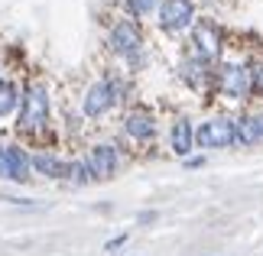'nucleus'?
I'll return each mask as SVG.
<instances>
[{
  "label": "nucleus",
  "mask_w": 263,
  "mask_h": 256,
  "mask_svg": "<svg viewBox=\"0 0 263 256\" xmlns=\"http://www.w3.org/2000/svg\"><path fill=\"white\" fill-rule=\"evenodd\" d=\"M16 140H23L29 149L46 146L49 149V130H52V85L43 71H26L23 75V101L20 114L13 120Z\"/></svg>",
  "instance_id": "f257e3e1"
},
{
  "label": "nucleus",
  "mask_w": 263,
  "mask_h": 256,
  "mask_svg": "<svg viewBox=\"0 0 263 256\" xmlns=\"http://www.w3.org/2000/svg\"><path fill=\"white\" fill-rule=\"evenodd\" d=\"M260 46H237L231 39L224 58L218 65V85H215V101L224 104L247 107L254 104V55Z\"/></svg>",
  "instance_id": "f03ea898"
},
{
  "label": "nucleus",
  "mask_w": 263,
  "mask_h": 256,
  "mask_svg": "<svg viewBox=\"0 0 263 256\" xmlns=\"http://www.w3.org/2000/svg\"><path fill=\"white\" fill-rule=\"evenodd\" d=\"M104 46L107 52L120 62V68L137 75L146 68V23L134 19L130 13L117 10L114 16L104 19Z\"/></svg>",
  "instance_id": "7ed1b4c3"
},
{
  "label": "nucleus",
  "mask_w": 263,
  "mask_h": 256,
  "mask_svg": "<svg viewBox=\"0 0 263 256\" xmlns=\"http://www.w3.org/2000/svg\"><path fill=\"white\" fill-rule=\"evenodd\" d=\"M117 133L120 140L127 143L130 149H153V143L159 136V117L156 110L143 104V101H134V104H127L124 110L117 114Z\"/></svg>",
  "instance_id": "20e7f679"
},
{
  "label": "nucleus",
  "mask_w": 263,
  "mask_h": 256,
  "mask_svg": "<svg viewBox=\"0 0 263 256\" xmlns=\"http://www.w3.org/2000/svg\"><path fill=\"white\" fill-rule=\"evenodd\" d=\"M228 46H231V33L224 29V23H218V19H211V16H198V23L192 26V33L185 36L182 52L195 55L208 65H221Z\"/></svg>",
  "instance_id": "39448f33"
},
{
  "label": "nucleus",
  "mask_w": 263,
  "mask_h": 256,
  "mask_svg": "<svg viewBox=\"0 0 263 256\" xmlns=\"http://www.w3.org/2000/svg\"><path fill=\"white\" fill-rule=\"evenodd\" d=\"M195 149L198 152H221L237 149V114L218 110L195 124Z\"/></svg>",
  "instance_id": "423d86ee"
},
{
  "label": "nucleus",
  "mask_w": 263,
  "mask_h": 256,
  "mask_svg": "<svg viewBox=\"0 0 263 256\" xmlns=\"http://www.w3.org/2000/svg\"><path fill=\"white\" fill-rule=\"evenodd\" d=\"M195 23H198L195 0H163L156 10V29L169 39H185Z\"/></svg>",
  "instance_id": "0eeeda50"
},
{
  "label": "nucleus",
  "mask_w": 263,
  "mask_h": 256,
  "mask_svg": "<svg viewBox=\"0 0 263 256\" xmlns=\"http://www.w3.org/2000/svg\"><path fill=\"white\" fill-rule=\"evenodd\" d=\"M85 159H88V166H91L98 182H110L124 172L127 149H124V143H117V140H95V143H88Z\"/></svg>",
  "instance_id": "6e6552de"
},
{
  "label": "nucleus",
  "mask_w": 263,
  "mask_h": 256,
  "mask_svg": "<svg viewBox=\"0 0 263 256\" xmlns=\"http://www.w3.org/2000/svg\"><path fill=\"white\" fill-rule=\"evenodd\" d=\"M176 78L185 85L195 97L201 101H215V85H218V65H208L201 58L182 52L179 65H176Z\"/></svg>",
  "instance_id": "1a4fd4ad"
},
{
  "label": "nucleus",
  "mask_w": 263,
  "mask_h": 256,
  "mask_svg": "<svg viewBox=\"0 0 263 256\" xmlns=\"http://www.w3.org/2000/svg\"><path fill=\"white\" fill-rule=\"evenodd\" d=\"M114 110L120 114L117 101H114V94H110L107 78H104V75L91 78L88 85H85V91H82V97H78V114H82V120H88V124H98V120L110 117Z\"/></svg>",
  "instance_id": "9d476101"
},
{
  "label": "nucleus",
  "mask_w": 263,
  "mask_h": 256,
  "mask_svg": "<svg viewBox=\"0 0 263 256\" xmlns=\"http://www.w3.org/2000/svg\"><path fill=\"white\" fill-rule=\"evenodd\" d=\"M166 140H169V152H173L176 159H192L195 156V120L189 114H182L176 110L173 117H169V127H166Z\"/></svg>",
  "instance_id": "9b49d317"
},
{
  "label": "nucleus",
  "mask_w": 263,
  "mask_h": 256,
  "mask_svg": "<svg viewBox=\"0 0 263 256\" xmlns=\"http://www.w3.org/2000/svg\"><path fill=\"white\" fill-rule=\"evenodd\" d=\"M263 146V104H254L237 110V149H260Z\"/></svg>",
  "instance_id": "f8f14e48"
},
{
  "label": "nucleus",
  "mask_w": 263,
  "mask_h": 256,
  "mask_svg": "<svg viewBox=\"0 0 263 256\" xmlns=\"http://www.w3.org/2000/svg\"><path fill=\"white\" fill-rule=\"evenodd\" d=\"M7 149V182L13 185H29L36 175H33V149L26 146L23 140H10L4 143Z\"/></svg>",
  "instance_id": "ddd939ff"
},
{
  "label": "nucleus",
  "mask_w": 263,
  "mask_h": 256,
  "mask_svg": "<svg viewBox=\"0 0 263 256\" xmlns=\"http://www.w3.org/2000/svg\"><path fill=\"white\" fill-rule=\"evenodd\" d=\"M68 166H72V156H62L52 146H36L33 149V175L46 179V182H68Z\"/></svg>",
  "instance_id": "4468645a"
},
{
  "label": "nucleus",
  "mask_w": 263,
  "mask_h": 256,
  "mask_svg": "<svg viewBox=\"0 0 263 256\" xmlns=\"http://www.w3.org/2000/svg\"><path fill=\"white\" fill-rule=\"evenodd\" d=\"M20 101H23V81L4 75L0 78V120H16Z\"/></svg>",
  "instance_id": "2eb2a0df"
},
{
  "label": "nucleus",
  "mask_w": 263,
  "mask_h": 256,
  "mask_svg": "<svg viewBox=\"0 0 263 256\" xmlns=\"http://www.w3.org/2000/svg\"><path fill=\"white\" fill-rule=\"evenodd\" d=\"M65 185H72V188H88V185H98V179H95V172H91V166H88L85 152L72 156V166H68V182H65Z\"/></svg>",
  "instance_id": "dca6fc26"
},
{
  "label": "nucleus",
  "mask_w": 263,
  "mask_h": 256,
  "mask_svg": "<svg viewBox=\"0 0 263 256\" xmlns=\"http://www.w3.org/2000/svg\"><path fill=\"white\" fill-rule=\"evenodd\" d=\"M159 4L163 0H120V10L130 13L134 19H140V23H146V19H156Z\"/></svg>",
  "instance_id": "f3484780"
},
{
  "label": "nucleus",
  "mask_w": 263,
  "mask_h": 256,
  "mask_svg": "<svg viewBox=\"0 0 263 256\" xmlns=\"http://www.w3.org/2000/svg\"><path fill=\"white\" fill-rule=\"evenodd\" d=\"M254 101L263 104V49H257L254 55Z\"/></svg>",
  "instance_id": "a211bd4d"
},
{
  "label": "nucleus",
  "mask_w": 263,
  "mask_h": 256,
  "mask_svg": "<svg viewBox=\"0 0 263 256\" xmlns=\"http://www.w3.org/2000/svg\"><path fill=\"white\" fill-rule=\"evenodd\" d=\"M130 243V230H124V233H114L107 243H104V253H117V250H124Z\"/></svg>",
  "instance_id": "6ab92c4d"
},
{
  "label": "nucleus",
  "mask_w": 263,
  "mask_h": 256,
  "mask_svg": "<svg viewBox=\"0 0 263 256\" xmlns=\"http://www.w3.org/2000/svg\"><path fill=\"white\" fill-rule=\"evenodd\" d=\"M156 218H159L156 211H140L137 214V224H156Z\"/></svg>",
  "instance_id": "aec40b11"
},
{
  "label": "nucleus",
  "mask_w": 263,
  "mask_h": 256,
  "mask_svg": "<svg viewBox=\"0 0 263 256\" xmlns=\"http://www.w3.org/2000/svg\"><path fill=\"white\" fill-rule=\"evenodd\" d=\"M201 166H205V156H198V152L192 159H185V169H201Z\"/></svg>",
  "instance_id": "412c9836"
},
{
  "label": "nucleus",
  "mask_w": 263,
  "mask_h": 256,
  "mask_svg": "<svg viewBox=\"0 0 263 256\" xmlns=\"http://www.w3.org/2000/svg\"><path fill=\"white\" fill-rule=\"evenodd\" d=\"M0 179L7 182V149H4V143H0Z\"/></svg>",
  "instance_id": "4be33fe9"
},
{
  "label": "nucleus",
  "mask_w": 263,
  "mask_h": 256,
  "mask_svg": "<svg viewBox=\"0 0 263 256\" xmlns=\"http://www.w3.org/2000/svg\"><path fill=\"white\" fill-rule=\"evenodd\" d=\"M0 78H4V62H0Z\"/></svg>",
  "instance_id": "5701e85b"
}]
</instances>
